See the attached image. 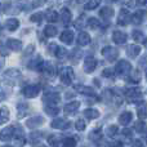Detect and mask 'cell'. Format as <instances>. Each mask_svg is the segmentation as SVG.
<instances>
[{
	"mask_svg": "<svg viewBox=\"0 0 147 147\" xmlns=\"http://www.w3.org/2000/svg\"><path fill=\"white\" fill-rule=\"evenodd\" d=\"M23 145H25V140H23V137H17L16 138V142H14L16 147H23Z\"/></svg>",
	"mask_w": 147,
	"mask_h": 147,
	"instance_id": "46",
	"label": "cell"
},
{
	"mask_svg": "<svg viewBox=\"0 0 147 147\" xmlns=\"http://www.w3.org/2000/svg\"><path fill=\"white\" fill-rule=\"evenodd\" d=\"M134 128H136V130H137V132L142 133V132H145V130H146V124L143 121H137V123H136V125H134Z\"/></svg>",
	"mask_w": 147,
	"mask_h": 147,
	"instance_id": "39",
	"label": "cell"
},
{
	"mask_svg": "<svg viewBox=\"0 0 147 147\" xmlns=\"http://www.w3.org/2000/svg\"><path fill=\"white\" fill-rule=\"evenodd\" d=\"M44 101L45 102H49V105H54L59 101V94L56 93V92H47L44 94Z\"/></svg>",
	"mask_w": 147,
	"mask_h": 147,
	"instance_id": "8",
	"label": "cell"
},
{
	"mask_svg": "<svg viewBox=\"0 0 147 147\" xmlns=\"http://www.w3.org/2000/svg\"><path fill=\"white\" fill-rule=\"evenodd\" d=\"M18 117H23L26 114V111L28 110V106L26 103H18Z\"/></svg>",
	"mask_w": 147,
	"mask_h": 147,
	"instance_id": "30",
	"label": "cell"
},
{
	"mask_svg": "<svg viewBox=\"0 0 147 147\" xmlns=\"http://www.w3.org/2000/svg\"><path fill=\"white\" fill-rule=\"evenodd\" d=\"M145 16H146L145 10H138V12H136L132 16V22L134 23V25H140V23H142Z\"/></svg>",
	"mask_w": 147,
	"mask_h": 147,
	"instance_id": "17",
	"label": "cell"
},
{
	"mask_svg": "<svg viewBox=\"0 0 147 147\" xmlns=\"http://www.w3.org/2000/svg\"><path fill=\"white\" fill-rule=\"evenodd\" d=\"M48 141H49V143H51V146H53V147L59 146V137L58 136H51Z\"/></svg>",
	"mask_w": 147,
	"mask_h": 147,
	"instance_id": "37",
	"label": "cell"
},
{
	"mask_svg": "<svg viewBox=\"0 0 147 147\" xmlns=\"http://www.w3.org/2000/svg\"><path fill=\"white\" fill-rule=\"evenodd\" d=\"M57 51H58V47H57V44H54V43L49 44V47H48L49 54H52V56H56V54H57Z\"/></svg>",
	"mask_w": 147,
	"mask_h": 147,
	"instance_id": "40",
	"label": "cell"
},
{
	"mask_svg": "<svg viewBox=\"0 0 147 147\" xmlns=\"http://www.w3.org/2000/svg\"><path fill=\"white\" fill-rule=\"evenodd\" d=\"M80 107V102L79 101H72V102H70V103H67L66 106H65V112H66L67 115H72V114H75L76 111H78V109Z\"/></svg>",
	"mask_w": 147,
	"mask_h": 147,
	"instance_id": "10",
	"label": "cell"
},
{
	"mask_svg": "<svg viewBox=\"0 0 147 147\" xmlns=\"http://www.w3.org/2000/svg\"><path fill=\"white\" fill-rule=\"evenodd\" d=\"M80 57H81L80 49H74V51L71 52V54H70V58H71V61L74 62V63H76V62L80 59Z\"/></svg>",
	"mask_w": 147,
	"mask_h": 147,
	"instance_id": "29",
	"label": "cell"
},
{
	"mask_svg": "<svg viewBox=\"0 0 147 147\" xmlns=\"http://www.w3.org/2000/svg\"><path fill=\"white\" fill-rule=\"evenodd\" d=\"M97 147H107V145H106V142H105V141H97Z\"/></svg>",
	"mask_w": 147,
	"mask_h": 147,
	"instance_id": "51",
	"label": "cell"
},
{
	"mask_svg": "<svg viewBox=\"0 0 147 147\" xmlns=\"http://www.w3.org/2000/svg\"><path fill=\"white\" fill-rule=\"evenodd\" d=\"M45 110H47V114L52 115V116H56V115L58 114V111H59L54 105H49V107H45Z\"/></svg>",
	"mask_w": 147,
	"mask_h": 147,
	"instance_id": "33",
	"label": "cell"
},
{
	"mask_svg": "<svg viewBox=\"0 0 147 147\" xmlns=\"http://www.w3.org/2000/svg\"><path fill=\"white\" fill-rule=\"evenodd\" d=\"M7 47L12 51H21L22 49V41L17 40V39H8L7 40Z\"/></svg>",
	"mask_w": 147,
	"mask_h": 147,
	"instance_id": "12",
	"label": "cell"
},
{
	"mask_svg": "<svg viewBox=\"0 0 147 147\" xmlns=\"http://www.w3.org/2000/svg\"><path fill=\"white\" fill-rule=\"evenodd\" d=\"M99 16H101L102 18H105V20H109V18H111L112 16H114V9L110 8V7H105V8L101 9Z\"/></svg>",
	"mask_w": 147,
	"mask_h": 147,
	"instance_id": "23",
	"label": "cell"
},
{
	"mask_svg": "<svg viewBox=\"0 0 147 147\" xmlns=\"http://www.w3.org/2000/svg\"><path fill=\"white\" fill-rule=\"evenodd\" d=\"M127 53H128V56H129V57L134 58V57H137L138 54L141 53V48L138 45H130L129 48H128Z\"/></svg>",
	"mask_w": 147,
	"mask_h": 147,
	"instance_id": "26",
	"label": "cell"
},
{
	"mask_svg": "<svg viewBox=\"0 0 147 147\" xmlns=\"http://www.w3.org/2000/svg\"><path fill=\"white\" fill-rule=\"evenodd\" d=\"M74 78H75V74H74V70L71 67H63V69H61V71H59V79H61V81L63 84H66V85L71 84Z\"/></svg>",
	"mask_w": 147,
	"mask_h": 147,
	"instance_id": "1",
	"label": "cell"
},
{
	"mask_svg": "<svg viewBox=\"0 0 147 147\" xmlns=\"http://www.w3.org/2000/svg\"><path fill=\"white\" fill-rule=\"evenodd\" d=\"M35 147H47V146H43V145H38V146H35Z\"/></svg>",
	"mask_w": 147,
	"mask_h": 147,
	"instance_id": "56",
	"label": "cell"
},
{
	"mask_svg": "<svg viewBox=\"0 0 147 147\" xmlns=\"http://www.w3.org/2000/svg\"><path fill=\"white\" fill-rule=\"evenodd\" d=\"M130 21H132V17L129 16V12H128L127 9H121L120 17H119V25L125 26V25H128Z\"/></svg>",
	"mask_w": 147,
	"mask_h": 147,
	"instance_id": "14",
	"label": "cell"
},
{
	"mask_svg": "<svg viewBox=\"0 0 147 147\" xmlns=\"http://www.w3.org/2000/svg\"><path fill=\"white\" fill-rule=\"evenodd\" d=\"M132 35H133V39H134L136 41H142L143 40V34L141 32V31H137V30L133 31Z\"/></svg>",
	"mask_w": 147,
	"mask_h": 147,
	"instance_id": "42",
	"label": "cell"
},
{
	"mask_svg": "<svg viewBox=\"0 0 147 147\" xmlns=\"http://www.w3.org/2000/svg\"><path fill=\"white\" fill-rule=\"evenodd\" d=\"M4 97H5V94H4V93H0V99H3Z\"/></svg>",
	"mask_w": 147,
	"mask_h": 147,
	"instance_id": "55",
	"label": "cell"
},
{
	"mask_svg": "<svg viewBox=\"0 0 147 147\" xmlns=\"http://www.w3.org/2000/svg\"><path fill=\"white\" fill-rule=\"evenodd\" d=\"M114 70H111V69H106V70H103L102 71V75L103 76H106V78H111V76H114Z\"/></svg>",
	"mask_w": 147,
	"mask_h": 147,
	"instance_id": "47",
	"label": "cell"
},
{
	"mask_svg": "<svg viewBox=\"0 0 147 147\" xmlns=\"http://www.w3.org/2000/svg\"><path fill=\"white\" fill-rule=\"evenodd\" d=\"M96 66H97V61L93 58V57H88L84 62V70L85 72H93L96 70Z\"/></svg>",
	"mask_w": 147,
	"mask_h": 147,
	"instance_id": "9",
	"label": "cell"
},
{
	"mask_svg": "<svg viewBox=\"0 0 147 147\" xmlns=\"http://www.w3.org/2000/svg\"><path fill=\"white\" fill-rule=\"evenodd\" d=\"M102 56L105 57V58L107 59V61H115V59L117 58V56H119V52H117V49L115 48H111V47H106V48L102 49Z\"/></svg>",
	"mask_w": 147,
	"mask_h": 147,
	"instance_id": "2",
	"label": "cell"
},
{
	"mask_svg": "<svg viewBox=\"0 0 147 147\" xmlns=\"http://www.w3.org/2000/svg\"><path fill=\"white\" fill-rule=\"evenodd\" d=\"M112 40L116 44H124L127 41V35L124 32H121V31H115L112 34Z\"/></svg>",
	"mask_w": 147,
	"mask_h": 147,
	"instance_id": "16",
	"label": "cell"
},
{
	"mask_svg": "<svg viewBox=\"0 0 147 147\" xmlns=\"http://www.w3.org/2000/svg\"><path fill=\"white\" fill-rule=\"evenodd\" d=\"M72 39H74V32L70 30H66L61 34V40L63 41L65 44H71L72 43Z\"/></svg>",
	"mask_w": 147,
	"mask_h": 147,
	"instance_id": "20",
	"label": "cell"
},
{
	"mask_svg": "<svg viewBox=\"0 0 147 147\" xmlns=\"http://www.w3.org/2000/svg\"><path fill=\"white\" fill-rule=\"evenodd\" d=\"M5 26H7V28L9 31H14L18 28L20 22H18L17 18H9V20H7V22H5Z\"/></svg>",
	"mask_w": 147,
	"mask_h": 147,
	"instance_id": "21",
	"label": "cell"
},
{
	"mask_svg": "<svg viewBox=\"0 0 147 147\" xmlns=\"http://www.w3.org/2000/svg\"><path fill=\"white\" fill-rule=\"evenodd\" d=\"M130 80L132 81H140L141 80V72L138 71V70H132V72H130Z\"/></svg>",
	"mask_w": 147,
	"mask_h": 147,
	"instance_id": "35",
	"label": "cell"
},
{
	"mask_svg": "<svg viewBox=\"0 0 147 147\" xmlns=\"http://www.w3.org/2000/svg\"><path fill=\"white\" fill-rule=\"evenodd\" d=\"M0 8H1V4H0Z\"/></svg>",
	"mask_w": 147,
	"mask_h": 147,
	"instance_id": "57",
	"label": "cell"
},
{
	"mask_svg": "<svg viewBox=\"0 0 147 147\" xmlns=\"http://www.w3.org/2000/svg\"><path fill=\"white\" fill-rule=\"evenodd\" d=\"M8 120H9V109L3 106L1 110H0V125L7 123Z\"/></svg>",
	"mask_w": 147,
	"mask_h": 147,
	"instance_id": "22",
	"label": "cell"
},
{
	"mask_svg": "<svg viewBox=\"0 0 147 147\" xmlns=\"http://www.w3.org/2000/svg\"><path fill=\"white\" fill-rule=\"evenodd\" d=\"M44 34H45V36L53 38V36L57 35V28L54 27V26H47V27L44 28Z\"/></svg>",
	"mask_w": 147,
	"mask_h": 147,
	"instance_id": "28",
	"label": "cell"
},
{
	"mask_svg": "<svg viewBox=\"0 0 147 147\" xmlns=\"http://www.w3.org/2000/svg\"><path fill=\"white\" fill-rule=\"evenodd\" d=\"M132 147H145V145H143V142H142V141L137 140V141H134V142H133Z\"/></svg>",
	"mask_w": 147,
	"mask_h": 147,
	"instance_id": "50",
	"label": "cell"
},
{
	"mask_svg": "<svg viewBox=\"0 0 147 147\" xmlns=\"http://www.w3.org/2000/svg\"><path fill=\"white\" fill-rule=\"evenodd\" d=\"M44 124V119L41 116H34V117H30V119L27 120V123H26V125H27L30 129H35V128H39L40 125Z\"/></svg>",
	"mask_w": 147,
	"mask_h": 147,
	"instance_id": "7",
	"label": "cell"
},
{
	"mask_svg": "<svg viewBox=\"0 0 147 147\" xmlns=\"http://www.w3.org/2000/svg\"><path fill=\"white\" fill-rule=\"evenodd\" d=\"M75 128L78 130H80V132H83V130L86 128L85 121H84V120H78V121H76V124H75Z\"/></svg>",
	"mask_w": 147,
	"mask_h": 147,
	"instance_id": "41",
	"label": "cell"
},
{
	"mask_svg": "<svg viewBox=\"0 0 147 147\" xmlns=\"http://www.w3.org/2000/svg\"><path fill=\"white\" fill-rule=\"evenodd\" d=\"M88 26L90 28H97L99 26V21L97 20V18H93V17L89 18V20H88Z\"/></svg>",
	"mask_w": 147,
	"mask_h": 147,
	"instance_id": "38",
	"label": "cell"
},
{
	"mask_svg": "<svg viewBox=\"0 0 147 147\" xmlns=\"http://www.w3.org/2000/svg\"><path fill=\"white\" fill-rule=\"evenodd\" d=\"M34 52V45L32 44H30V45L26 48V51H25V56H27V54H31Z\"/></svg>",
	"mask_w": 147,
	"mask_h": 147,
	"instance_id": "49",
	"label": "cell"
},
{
	"mask_svg": "<svg viewBox=\"0 0 147 147\" xmlns=\"http://www.w3.org/2000/svg\"><path fill=\"white\" fill-rule=\"evenodd\" d=\"M39 92H40V86L39 85H28L23 89V94L27 98H35L39 94Z\"/></svg>",
	"mask_w": 147,
	"mask_h": 147,
	"instance_id": "6",
	"label": "cell"
},
{
	"mask_svg": "<svg viewBox=\"0 0 147 147\" xmlns=\"http://www.w3.org/2000/svg\"><path fill=\"white\" fill-rule=\"evenodd\" d=\"M110 147H123V145L120 142H114V143H111V146Z\"/></svg>",
	"mask_w": 147,
	"mask_h": 147,
	"instance_id": "53",
	"label": "cell"
},
{
	"mask_svg": "<svg viewBox=\"0 0 147 147\" xmlns=\"http://www.w3.org/2000/svg\"><path fill=\"white\" fill-rule=\"evenodd\" d=\"M101 136H102V133H101V130H93V132L89 134V138L90 140H93V141H99L101 140Z\"/></svg>",
	"mask_w": 147,
	"mask_h": 147,
	"instance_id": "36",
	"label": "cell"
},
{
	"mask_svg": "<svg viewBox=\"0 0 147 147\" xmlns=\"http://www.w3.org/2000/svg\"><path fill=\"white\" fill-rule=\"evenodd\" d=\"M8 47H5L4 44L1 43V41H0V54H1V56H8Z\"/></svg>",
	"mask_w": 147,
	"mask_h": 147,
	"instance_id": "48",
	"label": "cell"
},
{
	"mask_svg": "<svg viewBox=\"0 0 147 147\" xmlns=\"http://www.w3.org/2000/svg\"><path fill=\"white\" fill-rule=\"evenodd\" d=\"M4 66V61H3V59H0V67H3Z\"/></svg>",
	"mask_w": 147,
	"mask_h": 147,
	"instance_id": "54",
	"label": "cell"
},
{
	"mask_svg": "<svg viewBox=\"0 0 147 147\" xmlns=\"http://www.w3.org/2000/svg\"><path fill=\"white\" fill-rule=\"evenodd\" d=\"M125 96L127 98L129 99L130 102H137V101H141V97H142V93H141L140 89H128L125 92Z\"/></svg>",
	"mask_w": 147,
	"mask_h": 147,
	"instance_id": "5",
	"label": "cell"
},
{
	"mask_svg": "<svg viewBox=\"0 0 147 147\" xmlns=\"http://www.w3.org/2000/svg\"><path fill=\"white\" fill-rule=\"evenodd\" d=\"M117 132V127L116 125H110L109 128H107V136H110V137H112V136H115Z\"/></svg>",
	"mask_w": 147,
	"mask_h": 147,
	"instance_id": "44",
	"label": "cell"
},
{
	"mask_svg": "<svg viewBox=\"0 0 147 147\" xmlns=\"http://www.w3.org/2000/svg\"><path fill=\"white\" fill-rule=\"evenodd\" d=\"M84 116H85L86 119L93 120V119H97V117L99 116V112L97 111V110H94V109H88V110L84 111Z\"/></svg>",
	"mask_w": 147,
	"mask_h": 147,
	"instance_id": "25",
	"label": "cell"
},
{
	"mask_svg": "<svg viewBox=\"0 0 147 147\" xmlns=\"http://www.w3.org/2000/svg\"><path fill=\"white\" fill-rule=\"evenodd\" d=\"M13 134H14V127H8L0 132V138L7 142V141H9L13 137Z\"/></svg>",
	"mask_w": 147,
	"mask_h": 147,
	"instance_id": "13",
	"label": "cell"
},
{
	"mask_svg": "<svg viewBox=\"0 0 147 147\" xmlns=\"http://www.w3.org/2000/svg\"><path fill=\"white\" fill-rule=\"evenodd\" d=\"M58 18H59V16L56 10H48L47 12V20L49 22H56V21H58Z\"/></svg>",
	"mask_w": 147,
	"mask_h": 147,
	"instance_id": "27",
	"label": "cell"
},
{
	"mask_svg": "<svg viewBox=\"0 0 147 147\" xmlns=\"http://www.w3.org/2000/svg\"><path fill=\"white\" fill-rule=\"evenodd\" d=\"M61 20L62 22L65 23V25H67V23H70V21H71V12H70L67 8H63V9L61 10Z\"/></svg>",
	"mask_w": 147,
	"mask_h": 147,
	"instance_id": "24",
	"label": "cell"
},
{
	"mask_svg": "<svg viewBox=\"0 0 147 147\" xmlns=\"http://www.w3.org/2000/svg\"><path fill=\"white\" fill-rule=\"evenodd\" d=\"M4 78L7 79V81L9 80L10 84H14V83H17V80L21 78V72L16 69H10L4 72Z\"/></svg>",
	"mask_w": 147,
	"mask_h": 147,
	"instance_id": "4",
	"label": "cell"
},
{
	"mask_svg": "<svg viewBox=\"0 0 147 147\" xmlns=\"http://www.w3.org/2000/svg\"><path fill=\"white\" fill-rule=\"evenodd\" d=\"M132 117H133L132 112L125 111L119 116V121H120V124H123V125H128L130 121H132Z\"/></svg>",
	"mask_w": 147,
	"mask_h": 147,
	"instance_id": "19",
	"label": "cell"
},
{
	"mask_svg": "<svg viewBox=\"0 0 147 147\" xmlns=\"http://www.w3.org/2000/svg\"><path fill=\"white\" fill-rule=\"evenodd\" d=\"M99 3H101V0H89V1L86 3V5H85V9H88V10L96 9V8L99 5Z\"/></svg>",
	"mask_w": 147,
	"mask_h": 147,
	"instance_id": "32",
	"label": "cell"
},
{
	"mask_svg": "<svg viewBox=\"0 0 147 147\" xmlns=\"http://www.w3.org/2000/svg\"><path fill=\"white\" fill-rule=\"evenodd\" d=\"M67 54H69V52H67L65 48H58V51H57V54H56V56L58 57V58H65Z\"/></svg>",
	"mask_w": 147,
	"mask_h": 147,
	"instance_id": "45",
	"label": "cell"
},
{
	"mask_svg": "<svg viewBox=\"0 0 147 147\" xmlns=\"http://www.w3.org/2000/svg\"><path fill=\"white\" fill-rule=\"evenodd\" d=\"M115 70H116L117 74L125 75V74H128V72H132V65H130L128 61H125V59H121V61L116 65Z\"/></svg>",
	"mask_w": 147,
	"mask_h": 147,
	"instance_id": "3",
	"label": "cell"
},
{
	"mask_svg": "<svg viewBox=\"0 0 147 147\" xmlns=\"http://www.w3.org/2000/svg\"><path fill=\"white\" fill-rule=\"evenodd\" d=\"M123 134L127 136V137H132V133H130V130H129V129H125L124 132H123Z\"/></svg>",
	"mask_w": 147,
	"mask_h": 147,
	"instance_id": "52",
	"label": "cell"
},
{
	"mask_svg": "<svg viewBox=\"0 0 147 147\" xmlns=\"http://www.w3.org/2000/svg\"><path fill=\"white\" fill-rule=\"evenodd\" d=\"M30 20L32 21V22H41V20H43V13H35V14H32L30 17Z\"/></svg>",
	"mask_w": 147,
	"mask_h": 147,
	"instance_id": "43",
	"label": "cell"
},
{
	"mask_svg": "<svg viewBox=\"0 0 147 147\" xmlns=\"http://www.w3.org/2000/svg\"><path fill=\"white\" fill-rule=\"evenodd\" d=\"M76 89H79V92H81V93H84V94H88V96H94V92L92 90V88H89V86L78 85V86H76Z\"/></svg>",
	"mask_w": 147,
	"mask_h": 147,
	"instance_id": "31",
	"label": "cell"
},
{
	"mask_svg": "<svg viewBox=\"0 0 147 147\" xmlns=\"http://www.w3.org/2000/svg\"><path fill=\"white\" fill-rule=\"evenodd\" d=\"M41 65H44V63H43V59H41L40 56H36L35 58L31 59V61L28 62V67H30L31 70H38V71L39 70L41 71V69H43Z\"/></svg>",
	"mask_w": 147,
	"mask_h": 147,
	"instance_id": "11",
	"label": "cell"
},
{
	"mask_svg": "<svg viewBox=\"0 0 147 147\" xmlns=\"http://www.w3.org/2000/svg\"><path fill=\"white\" fill-rule=\"evenodd\" d=\"M52 128L54 129H66L70 127V123L66 121L65 119H56L54 121H52Z\"/></svg>",
	"mask_w": 147,
	"mask_h": 147,
	"instance_id": "15",
	"label": "cell"
},
{
	"mask_svg": "<svg viewBox=\"0 0 147 147\" xmlns=\"http://www.w3.org/2000/svg\"><path fill=\"white\" fill-rule=\"evenodd\" d=\"M78 43L79 45L84 47V45H88L90 43V36H89L88 32H80L79 34V38H78Z\"/></svg>",
	"mask_w": 147,
	"mask_h": 147,
	"instance_id": "18",
	"label": "cell"
},
{
	"mask_svg": "<svg viewBox=\"0 0 147 147\" xmlns=\"http://www.w3.org/2000/svg\"><path fill=\"white\" fill-rule=\"evenodd\" d=\"M62 147H76V141L74 138H66L62 142Z\"/></svg>",
	"mask_w": 147,
	"mask_h": 147,
	"instance_id": "34",
	"label": "cell"
}]
</instances>
